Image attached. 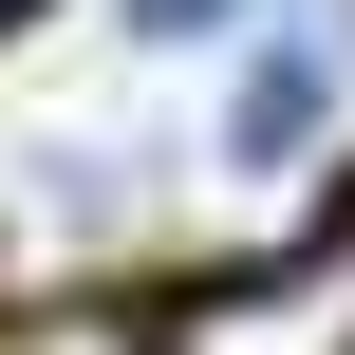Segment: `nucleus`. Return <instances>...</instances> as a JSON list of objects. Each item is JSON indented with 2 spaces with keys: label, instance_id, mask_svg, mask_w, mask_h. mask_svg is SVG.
Wrapping results in <instances>:
<instances>
[{
  "label": "nucleus",
  "instance_id": "1",
  "mask_svg": "<svg viewBox=\"0 0 355 355\" xmlns=\"http://www.w3.org/2000/svg\"><path fill=\"white\" fill-rule=\"evenodd\" d=\"M150 355H355V225L243 262V281H187L150 318Z\"/></svg>",
  "mask_w": 355,
  "mask_h": 355
},
{
  "label": "nucleus",
  "instance_id": "2",
  "mask_svg": "<svg viewBox=\"0 0 355 355\" xmlns=\"http://www.w3.org/2000/svg\"><path fill=\"white\" fill-rule=\"evenodd\" d=\"M318 131H337V37H262V56H243L225 150H243V168H281V150H318Z\"/></svg>",
  "mask_w": 355,
  "mask_h": 355
},
{
  "label": "nucleus",
  "instance_id": "3",
  "mask_svg": "<svg viewBox=\"0 0 355 355\" xmlns=\"http://www.w3.org/2000/svg\"><path fill=\"white\" fill-rule=\"evenodd\" d=\"M0 19H19V0H0Z\"/></svg>",
  "mask_w": 355,
  "mask_h": 355
}]
</instances>
